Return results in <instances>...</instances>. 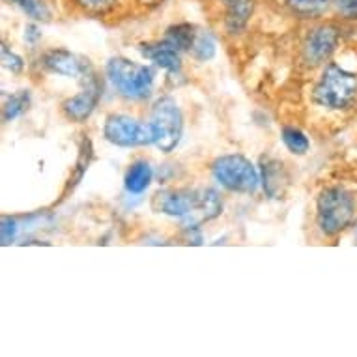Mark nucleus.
Masks as SVG:
<instances>
[{"label":"nucleus","instance_id":"10","mask_svg":"<svg viewBox=\"0 0 357 357\" xmlns=\"http://www.w3.org/2000/svg\"><path fill=\"white\" fill-rule=\"evenodd\" d=\"M141 53L144 59L152 60L153 64L159 66L161 70L170 71V73H176V71H180V68H182L180 51L176 47H172L167 40L142 45Z\"/></svg>","mask_w":357,"mask_h":357},{"label":"nucleus","instance_id":"25","mask_svg":"<svg viewBox=\"0 0 357 357\" xmlns=\"http://www.w3.org/2000/svg\"><path fill=\"white\" fill-rule=\"evenodd\" d=\"M90 155H92L90 148H88V150H81V155H79V159H77V172L75 176H73V185H75V183L82 178V174L86 172L88 163H90Z\"/></svg>","mask_w":357,"mask_h":357},{"label":"nucleus","instance_id":"12","mask_svg":"<svg viewBox=\"0 0 357 357\" xmlns=\"http://www.w3.org/2000/svg\"><path fill=\"white\" fill-rule=\"evenodd\" d=\"M262 178L264 189H266V193L270 195V197L279 199L284 193V188H287L288 183V176L282 163H279L277 159H262Z\"/></svg>","mask_w":357,"mask_h":357},{"label":"nucleus","instance_id":"19","mask_svg":"<svg viewBox=\"0 0 357 357\" xmlns=\"http://www.w3.org/2000/svg\"><path fill=\"white\" fill-rule=\"evenodd\" d=\"M30 103V92L29 90H19L17 94H13L10 101L4 107V122H12L17 116H21Z\"/></svg>","mask_w":357,"mask_h":357},{"label":"nucleus","instance_id":"15","mask_svg":"<svg viewBox=\"0 0 357 357\" xmlns=\"http://www.w3.org/2000/svg\"><path fill=\"white\" fill-rule=\"evenodd\" d=\"M195 38H197V32L191 24H176V26H170L165 34V40L169 41L172 47H176L180 53L182 51H191L195 43Z\"/></svg>","mask_w":357,"mask_h":357},{"label":"nucleus","instance_id":"22","mask_svg":"<svg viewBox=\"0 0 357 357\" xmlns=\"http://www.w3.org/2000/svg\"><path fill=\"white\" fill-rule=\"evenodd\" d=\"M337 12L346 19H357V0H335Z\"/></svg>","mask_w":357,"mask_h":357},{"label":"nucleus","instance_id":"2","mask_svg":"<svg viewBox=\"0 0 357 357\" xmlns=\"http://www.w3.org/2000/svg\"><path fill=\"white\" fill-rule=\"evenodd\" d=\"M357 200L351 191L344 188L324 189L318 197V227L326 236H337L356 217Z\"/></svg>","mask_w":357,"mask_h":357},{"label":"nucleus","instance_id":"21","mask_svg":"<svg viewBox=\"0 0 357 357\" xmlns=\"http://www.w3.org/2000/svg\"><path fill=\"white\" fill-rule=\"evenodd\" d=\"M2 64L6 70H10L12 73H19V71H23V59L15 54L13 51L6 47V45H2Z\"/></svg>","mask_w":357,"mask_h":357},{"label":"nucleus","instance_id":"9","mask_svg":"<svg viewBox=\"0 0 357 357\" xmlns=\"http://www.w3.org/2000/svg\"><path fill=\"white\" fill-rule=\"evenodd\" d=\"M101 98V86L94 75L88 77L86 86L77 96H71L62 103V112L66 118L73 122H84L92 112Z\"/></svg>","mask_w":357,"mask_h":357},{"label":"nucleus","instance_id":"8","mask_svg":"<svg viewBox=\"0 0 357 357\" xmlns=\"http://www.w3.org/2000/svg\"><path fill=\"white\" fill-rule=\"evenodd\" d=\"M337 43H339V32L335 26H331V24L318 26L307 36L303 43L305 62L310 66L324 64L333 54Z\"/></svg>","mask_w":357,"mask_h":357},{"label":"nucleus","instance_id":"13","mask_svg":"<svg viewBox=\"0 0 357 357\" xmlns=\"http://www.w3.org/2000/svg\"><path fill=\"white\" fill-rule=\"evenodd\" d=\"M152 178H153V170L152 167H150V163L144 161V159H139V161H135V163H131V167H129L128 172H126L123 183H126L128 193L141 195L150 188Z\"/></svg>","mask_w":357,"mask_h":357},{"label":"nucleus","instance_id":"7","mask_svg":"<svg viewBox=\"0 0 357 357\" xmlns=\"http://www.w3.org/2000/svg\"><path fill=\"white\" fill-rule=\"evenodd\" d=\"M103 135L109 142L122 148H135L153 144L150 123L139 122L128 114H109L103 126Z\"/></svg>","mask_w":357,"mask_h":357},{"label":"nucleus","instance_id":"1","mask_svg":"<svg viewBox=\"0 0 357 357\" xmlns=\"http://www.w3.org/2000/svg\"><path fill=\"white\" fill-rule=\"evenodd\" d=\"M153 210L183 221L185 227H199L221 215L222 202L210 188L167 189L153 197Z\"/></svg>","mask_w":357,"mask_h":357},{"label":"nucleus","instance_id":"11","mask_svg":"<svg viewBox=\"0 0 357 357\" xmlns=\"http://www.w3.org/2000/svg\"><path fill=\"white\" fill-rule=\"evenodd\" d=\"M43 66L51 73H56V75L62 77H73V79H77V77L84 75V66L79 62L75 54H71L70 51H64V49H54V51L45 53Z\"/></svg>","mask_w":357,"mask_h":357},{"label":"nucleus","instance_id":"18","mask_svg":"<svg viewBox=\"0 0 357 357\" xmlns=\"http://www.w3.org/2000/svg\"><path fill=\"white\" fill-rule=\"evenodd\" d=\"M189 53L193 54V59H197L199 62L211 60L215 56V40L208 32H197L193 47H191Z\"/></svg>","mask_w":357,"mask_h":357},{"label":"nucleus","instance_id":"14","mask_svg":"<svg viewBox=\"0 0 357 357\" xmlns=\"http://www.w3.org/2000/svg\"><path fill=\"white\" fill-rule=\"evenodd\" d=\"M252 13V0H229L227 2V26L230 32H238L245 26Z\"/></svg>","mask_w":357,"mask_h":357},{"label":"nucleus","instance_id":"16","mask_svg":"<svg viewBox=\"0 0 357 357\" xmlns=\"http://www.w3.org/2000/svg\"><path fill=\"white\" fill-rule=\"evenodd\" d=\"M281 135H282L284 146H287L292 153H296V155H305V153L309 152L310 142L301 129L287 126V128H282Z\"/></svg>","mask_w":357,"mask_h":357},{"label":"nucleus","instance_id":"5","mask_svg":"<svg viewBox=\"0 0 357 357\" xmlns=\"http://www.w3.org/2000/svg\"><path fill=\"white\" fill-rule=\"evenodd\" d=\"M153 144L163 153H170L182 139L183 116L180 107L172 98H161L153 103L150 114Z\"/></svg>","mask_w":357,"mask_h":357},{"label":"nucleus","instance_id":"23","mask_svg":"<svg viewBox=\"0 0 357 357\" xmlns=\"http://www.w3.org/2000/svg\"><path fill=\"white\" fill-rule=\"evenodd\" d=\"M0 230H2V245H8L10 241H13L15 234H17V222L10 219V217H4Z\"/></svg>","mask_w":357,"mask_h":357},{"label":"nucleus","instance_id":"27","mask_svg":"<svg viewBox=\"0 0 357 357\" xmlns=\"http://www.w3.org/2000/svg\"><path fill=\"white\" fill-rule=\"evenodd\" d=\"M356 236H357V227H356Z\"/></svg>","mask_w":357,"mask_h":357},{"label":"nucleus","instance_id":"4","mask_svg":"<svg viewBox=\"0 0 357 357\" xmlns=\"http://www.w3.org/2000/svg\"><path fill=\"white\" fill-rule=\"evenodd\" d=\"M107 75L118 92L129 100H144L153 86V73L150 68L135 64L128 59L116 56L109 60Z\"/></svg>","mask_w":357,"mask_h":357},{"label":"nucleus","instance_id":"26","mask_svg":"<svg viewBox=\"0 0 357 357\" xmlns=\"http://www.w3.org/2000/svg\"><path fill=\"white\" fill-rule=\"evenodd\" d=\"M24 32H26V34H24V40L30 41V43H36V41L41 38V32L38 30V26H34V24H29Z\"/></svg>","mask_w":357,"mask_h":357},{"label":"nucleus","instance_id":"20","mask_svg":"<svg viewBox=\"0 0 357 357\" xmlns=\"http://www.w3.org/2000/svg\"><path fill=\"white\" fill-rule=\"evenodd\" d=\"M12 2H15L21 10H23L29 17H32L34 21H45V19H49V10L47 6L43 4V2H40V0H12Z\"/></svg>","mask_w":357,"mask_h":357},{"label":"nucleus","instance_id":"17","mask_svg":"<svg viewBox=\"0 0 357 357\" xmlns=\"http://www.w3.org/2000/svg\"><path fill=\"white\" fill-rule=\"evenodd\" d=\"M287 4L298 15L314 17V15H320L328 10L331 0H287Z\"/></svg>","mask_w":357,"mask_h":357},{"label":"nucleus","instance_id":"3","mask_svg":"<svg viewBox=\"0 0 357 357\" xmlns=\"http://www.w3.org/2000/svg\"><path fill=\"white\" fill-rule=\"evenodd\" d=\"M357 98V75L337 64H329L314 90V100L328 109H346Z\"/></svg>","mask_w":357,"mask_h":357},{"label":"nucleus","instance_id":"6","mask_svg":"<svg viewBox=\"0 0 357 357\" xmlns=\"http://www.w3.org/2000/svg\"><path fill=\"white\" fill-rule=\"evenodd\" d=\"M211 172L222 188L234 193H255L260 182L255 165L243 155H222L215 159Z\"/></svg>","mask_w":357,"mask_h":357},{"label":"nucleus","instance_id":"24","mask_svg":"<svg viewBox=\"0 0 357 357\" xmlns=\"http://www.w3.org/2000/svg\"><path fill=\"white\" fill-rule=\"evenodd\" d=\"M77 2L90 12H105V10L114 6L116 0H77Z\"/></svg>","mask_w":357,"mask_h":357}]
</instances>
